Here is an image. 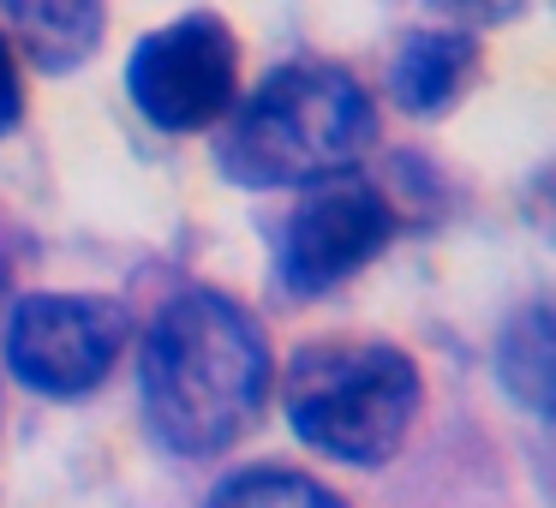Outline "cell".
Segmentation results:
<instances>
[{
	"mask_svg": "<svg viewBox=\"0 0 556 508\" xmlns=\"http://www.w3.org/2000/svg\"><path fill=\"white\" fill-rule=\"evenodd\" d=\"M551 312L544 305H532V312H520L515 323L503 329V341H496V365H503V389L515 401H527L539 419H551Z\"/></svg>",
	"mask_w": 556,
	"mask_h": 508,
	"instance_id": "obj_9",
	"label": "cell"
},
{
	"mask_svg": "<svg viewBox=\"0 0 556 508\" xmlns=\"http://www.w3.org/2000/svg\"><path fill=\"white\" fill-rule=\"evenodd\" d=\"M371 144V90L348 66L293 61L228 114L216 162L233 186H324L359 168Z\"/></svg>",
	"mask_w": 556,
	"mask_h": 508,
	"instance_id": "obj_2",
	"label": "cell"
},
{
	"mask_svg": "<svg viewBox=\"0 0 556 508\" xmlns=\"http://www.w3.org/2000/svg\"><path fill=\"white\" fill-rule=\"evenodd\" d=\"M281 407L305 448L348 467H383L401 455L413 419L425 407L419 365L389 341H312L288 359Z\"/></svg>",
	"mask_w": 556,
	"mask_h": 508,
	"instance_id": "obj_3",
	"label": "cell"
},
{
	"mask_svg": "<svg viewBox=\"0 0 556 508\" xmlns=\"http://www.w3.org/2000/svg\"><path fill=\"white\" fill-rule=\"evenodd\" d=\"M0 13L42 73H73L109 37V0H0Z\"/></svg>",
	"mask_w": 556,
	"mask_h": 508,
	"instance_id": "obj_8",
	"label": "cell"
},
{
	"mask_svg": "<svg viewBox=\"0 0 556 508\" xmlns=\"http://www.w3.org/2000/svg\"><path fill=\"white\" fill-rule=\"evenodd\" d=\"M527 0H431V13L448 18V30H491V25H508Z\"/></svg>",
	"mask_w": 556,
	"mask_h": 508,
	"instance_id": "obj_11",
	"label": "cell"
},
{
	"mask_svg": "<svg viewBox=\"0 0 556 508\" xmlns=\"http://www.w3.org/2000/svg\"><path fill=\"white\" fill-rule=\"evenodd\" d=\"M210 508H348V496H336L329 484L288 467H252V472H233L210 496Z\"/></svg>",
	"mask_w": 556,
	"mask_h": 508,
	"instance_id": "obj_10",
	"label": "cell"
},
{
	"mask_svg": "<svg viewBox=\"0 0 556 508\" xmlns=\"http://www.w3.org/2000/svg\"><path fill=\"white\" fill-rule=\"evenodd\" d=\"M18 120H25V73H18V54L0 30V138L18 132Z\"/></svg>",
	"mask_w": 556,
	"mask_h": 508,
	"instance_id": "obj_12",
	"label": "cell"
},
{
	"mask_svg": "<svg viewBox=\"0 0 556 508\" xmlns=\"http://www.w3.org/2000/svg\"><path fill=\"white\" fill-rule=\"evenodd\" d=\"M126 335L132 317L109 293H30L7 317V365L37 395L73 401L121 365Z\"/></svg>",
	"mask_w": 556,
	"mask_h": 508,
	"instance_id": "obj_5",
	"label": "cell"
},
{
	"mask_svg": "<svg viewBox=\"0 0 556 508\" xmlns=\"http://www.w3.org/2000/svg\"><path fill=\"white\" fill-rule=\"evenodd\" d=\"M479 37L467 30H407L389 54V97L407 114H448L479 78Z\"/></svg>",
	"mask_w": 556,
	"mask_h": 508,
	"instance_id": "obj_7",
	"label": "cell"
},
{
	"mask_svg": "<svg viewBox=\"0 0 556 508\" xmlns=\"http://www.w3.org/2000/svg\"><path fill=\"white\" fill-rule=\"evenodd\" d=\"M126 97L156 132H210L240 102V37L216 13H186L138 37Z\"/></svg>",
	"mask_w": 556,
	"mask_h": 508,
	"instance_id": "obj_4",
	"label": "cell"
},
{
	"mask_svg": "<svg viewBox=\"0 0 556 508\" xmlns=\"http://www.w3.org/2000/svg\"><path fill=\"white\" fill-rule=\"evenodd\" d=\"M401 216L371 180H324L300 198V209L281 228V288L300 300H324L359 269L389 252Z\"/></svg>",
	"mask_w": 556,
	"mask_h": 508,
	"instance_id": "obj_6",
	"label": "cell"
},
{
	"mask_svg": "<svg viewBox=\"0 0 556 508\" xmlns=\"http://www.w3.org/2000/svg\"><path fill=\"white\" fill-rule=\"evenodd\" d=\"M269 347L257 317L216 288H186L150 317L138 353V395L162 448L222 455L269 401Z\"/></svg>",
	"mask_w": 556,
	"mask_h": 508,
	"instance_id": "obj_1",
	"label": "cell"
}]
</instances>
